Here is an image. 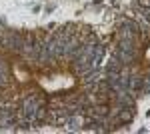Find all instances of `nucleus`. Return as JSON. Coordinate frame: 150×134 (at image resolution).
Instances as JSON below:
<instances>
[{
	"label": "nucleus",
	"instance_id": "1",
	"mask_svg": "<svg viewBox=\"0 0 150 134\" xmlns=\"http://www.w3.org/2000/svg\"><path fill=\"white\" fill-rule=\"evenodd\" d=\"M122 66H124V64H122L116 56H112V58H110V62L106 64V74H118V72L122 70Z\"/></svg>",
	"mask_w": 150,
	"mask_h": 134
},
{
	"label": "nucleus",
	"instance_id": "2",
	"mask_svg": "<svg viewBox=\"0 0 150 134\" xmlns=\"http://www.w3.org/2000/svg\"><path fill=\"white\" fill-rule=\"evenodd\" d=\"M140 6L142 8H150V0H140Z\"/></svg>",
	"mask_w": 150,
	"mask_h": 134
},
{
	"label": "nucleus",
	"instance_id": "3",
	"mask_svg": "<svg viewBox=\"0 0 150 134\" xmlns=\"http://www.w3.org/2000/svg\"><path fill=\"white\" fill-rule=\"evenodd\" d=\"M146 76H148V80H150V72H148V74H146Z\"/></svg>",
	"mask_w": 150,
	"mask_h": 134
}]
</instances>
